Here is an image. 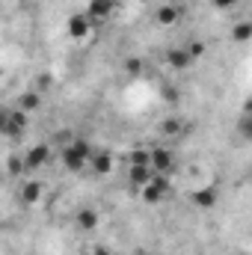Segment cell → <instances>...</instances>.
Segmentation results:
<instances>
[{
  "label": "cell",
  "mask_w": 252,
  "mask_h": 255,
  "mask_svg": "<svg viewBox=\"0 0 252 255\" xmlns=\"http://www.w3.org/2000/svg\"><path fill=\"white\" fill-rule=\"evenodd\" d=\"M18 107H21L24 113H33V110H39V107H42V92H36V89H27V92H21V95H18Z\"/></svg>",
  "instance_id": "15"
},
{
  "label": "cell",
  "mask_w": 252,
  "mask_h": 255,
  "mask_svg": "<svg viewBox=\"0 0 252 255\" xmlns=\"http://www.w3.org/2000/svg\"><path fill=\"white\" fill-rule=\"evenodd\" d=\"M187 51H190V57H193V60H199V57L205 54V42H190Z\"/></svg>",
  "instance_id": "23"
},
{
  "label": "cell",
  "mask_w": 252,
  "mask_h": 255,
  "mask_svg": "<svg viewBox=\"0 0 252 255\" xmlns=\"http://www.w3.org/2000/svg\"><path fill=\"white\" fill-rule=\"evenodd\" d=\"M27 169V163H24V157H18V154H12L9 160H6V172L9 175H21Z\"/></svg>",
  "instance_id": "21"
},
{
  "label": "cell",
  "mask_w": 252,
  "mask_h": 255,
  "mask_svg": "<svg viewBox=\"0 0 252 255\" xmlns=\"http://www.w3.org/2000/svg\"><path fill=\"white\" fill-rule=\"evenodd\" d=\"M92 151H95V148H92V145H89L86 139H80V136H77V139H71V142H68L65 148H60L63 166H65V169H71V172H80V169H83V166L89 163Z\"/></svg>",
  "instance_id": "1"
},
{
  "label": "cell",
  "mask_w": 252,
  "mask_h": 255,
  "mask_svg": "<svg viewBox=\"0 0 252 255\" xmlns=\"http://www.w3.org/2000/svg\"><path fill=\"white\" fill-rule=\"evenodd\" d=\"M139 255H151V253H139Z\"/></svg>",
  "instance_id": "28"
},
{
  "label": "cell",
  "mask_w": 252,
  "mask_h": 255,
  "mask_svg": "<svg viewBox=\"0 0 252 255\" xmlns=\"http://www.w3.org/2000/svg\"><path fill=\"white\" fill-rule=\"evenodd\" d=\"M89 166H92V172L95 175H110L113 172V154L107 151V148H95L92 151V157H89Z\"/></svg>",
  "instance_id": "8"
},
{
  "label": "cell",
  "mask_w": 252,
  "mask_h": 255,
  "mask_svg": "<svg viewBox=\"0 0 252 255\" xmlns=\"http://www.w3.org/2000/svg\"><path fill=\"white\" fill-rule=\"evenodd\" d=\"M18 196H21V202H24V205H36V202H39V199L45 196V184H42V181H33V178H30V181H24V184H21Z\"/></svg>",
  "instance_id": "13"
},
{
  "label": "cell",
  "mask_w": 252,
  "mask_h": 255,
  "mask_svg": "<svg viewBox=\"0 0 252 255\" xmlns=\"http://www.w3.org/2000/svg\"><path fill=\"white\" fill-rule=\"evenodd\" d=\"M130 163H136V166H151V148H133V151H130Z\"/></svg>",
  "instance_id": "19"
},
{
  "label": "cell",
  "mask_w": 252,
  "mask_h": 255,
  "mask_svg": "<svg viewBox=\"0 0 252 255\" xmlns=\"http://www.w3.org/2000/svg\"><path fill=\"white\" fill-rule=\"evenodd\" d=\"M211 3H214L217 9H232V6H238L241 0H211Z\"/></svg>",
  "instance_id": "24"
},
{
  "label": "cell",
  "mask_w": 252,
  "mask_h": 255,
  "mask_svg": "<svg viewBox=\"0 0 252 255\" xmlns=\"http://www.w3.org/2000/svg\"><path fill=\"white\" fill-rule=\"evenodd\" d=\"M181 130H184V122L175 119V116H166V119L157 122V133H160V136H178Z\"/></svg>",
  "instance_id": "16"
},
{
  "label": "cell",
  "mask_w": 252,
  "mask_h": 255,
  "mask_svg": "<svg viewBox=\"0 0 252 255\" xmlns=\"http://www.w3.org/2000/svg\"><path fill=\"white\" fill-rule=\"evenodd\" d=\"M51 89V74H36V92Z\"/></svg>",
  "instance_id": "22"
},
{
  "label": "cell",
  "mask_w": 252,
  "mask_h": 255,
  "mask_svg": "<svg viewBox=\"0 0 252 255\" xmlns=\"http://www.w3.org/2000/svg\"><path fill=\"white\" fill-rule=\"evenodd\" d=\"M92 18L86 15V12H74V15H68V21H65V33L71 36V39H86L89 33H92Z\"/></svg>",
  "instance_id": "4"
},
{
  "label": "cell",
  "mask_w": 252,
  "mask_h": 255,
  "mask_svg": "<svg viewBox=\"0 0 252 255\" xmlns=\"http://www.w3.org/2000/svg\"><path fill=\"white\" fill-rule=\"evenodd\" d=\"M98 223H101V214H98L95 208H80V211L74 214V226H77L80 232H95Z\"/></svg>",
  "instance_id": "10"
},
{
  "label": "cell",
  "mask_w": 252,
  "mask_h": 255,
  "mask_svg": "<svg viewBox=\"0 0 252 255\" xmlns=\"http://www.w3.org/2000/svg\"><path fill=\"white\" fill-rule=\"evenodd\" d=\"M190 202H193L196 208H214V205L220 202V190H217L214 184H208V187H199V190L190 193Z\"/></svg>",
  "instance_id": "9"
},
{
  "label": "cell",
  "mask_w": 252,
  "mask_h": 255,
  "mask_svg": "<svg viewBox=\"0 0 252 255\" xmlns=\"http://www.w3.org/2000/svg\"><path fill=\"white\" fill-rule=\"evenodd\" d=\"M27 113L21 110V107H12V110H3V116H0V130H3V136H18V133H24V128H27Z\"/></svg>",
  "instance_id": "2"
},
{
  "label": "cell",
  "mask_w": 252,
  "mask_h": 255,
  "mask_svg": "<svg viewBox=\"0 0 252 255\" xmlns=\"http://www.w3.org/2000/svg\"><path fill=\"white\" fill-rule=\"evenodd\" d=\"M92 255H116L113 250H107V247H95V253Z\"/></svg>",
  "instance_id": "25"
},
{
  "label": "cell",
  "mask_w": 252,
  "mask_h": 255,
  "mask_svg": "<svg viewBox=\"0 0 252 255\" xmlns=\"http://www.w3.org/2000/svg\"><path fill=\"white\" fill-rule=\"evenodd\" d=\"M232 39L235 42H250L252 39V21H241L232 27Z\"/></svg>",
  "instance_id": "17"
},
{
  "label": "cell",
  "mask_w": 252,
  "mask_h": 255,
  "mask_svg": "<svg viewBox=\"0 0 252 255\" xmlns=\"http://www.w3.org/2000/svg\"><path fill=\"white\" fill-rule=\"evenodd\" d=\"M151 178H154V169H151V166H136V163L127 166V181H130L136 190H142Z\"/></svg>",
  "instance_id": "11"
},
{
  "label": "cell",
  "mask_w": 252,
  "mask_h": 255,
  "mask_svg": "<svg viewBox=\"0 0 252 255\" xmlns=\"http://www.w3.org/2000/svg\"><path fill=\"white\" fill-rule=\"evenodd\" d=\"M48 160H51V145L48 142H36V145H30L24 151L27 169H42V166H48Z\"/></svg>",
  "instance_id": "5"
},
{
  "label": "cell",
  "mask_w": 252,
  "mask_h": 255,
  "mask_svg": "<svg viewBox=\"0 0 252 255\" xmlns=\"http://www.w3.org/2000/svg\"><path fill=\"white\" fill-rule=\"evenodd\" d=\"M142 71H145L142 57H125V74L127 77H142Z\"/></svg>",
  "instance_id": "18"
},
{
  "label": "cell",
  "mask_w": 252,
  "mask_h": 255,
  "mask_svg": "<svg viewBox=\"0 0 252 255\" xmlns=\"http://www.w3.org/2000/svg\"><path fill=\"white\" fill-rule=\"evenodd\" d=\"M18 3H30V0H18Z\"/></svg>",
  "instance_id": "27"
},
{
  "label": "cell",
  "mask_w": 252,
  "mask_h": 255,
  "mask_svg": "<svg viewBox=\"0 0 252 255\" xmlns=\"http://www.w3.org/2000/svg\"><path fill=\"white\" fill-rule=\"evenodd\" d=\"M172 166H175L172 151H169V148H163V145H154V148H151V169H154L157 175H169V172H172Z\"/></svg>",
  "instance_id": "6"
},
{
  "label": "cell",
  "mask_w": 252,
  "mask_h": 255,
  "mask_svg": "<svg viewBox=\"0 0 252 255\" xmlns=\"http://www.w3.org/2000/svg\"><path fill=\"white\" fill-rule=\"evenodd\" d=\"M238 133H241L244 139H252V110H244V116H241V122H238Z\"/></svg>",
  "instance_id": "20"
},
{
  "label": "cell",
  "mask_w": 252,
  "mask_h": 255,
  "mask_svg": "<svg viewBox=\"0 0 252 255\" xmlns=\"http://www.w3.org/2000/svg\"><path fill=\"white\" fill-rule=\"evenodd\" d=\"M139 196H142L145 205H157V202H163V199L169 196V175H157V172H154V178L139 190Z\"/></svg>",
  "instance_id": "3"
},
{
  "label": "cell",
  "mask_w": 252,
  "mask_h": 255,
  "mask_svg": "<svg viewBox=\"0 0 252 255\" xmlns=\"http://www.w3.org/2000/svg\"><path fill=\"white\" fill-rule=\"evenodd\" d=\"M178 18H181V9L172 6V3H163V6H157V12H154V21H157L160 27H172V24H178Z\"/></svg>",
  "instance_id": "14"
},
{
  "label": "cell",
  "mask_w": 252,
  "mask_h": 255,
  "mask_svg": "<svg viewBox=\"0 0 252 255\" xmlns=\"http://www.w3.org/2000/svg\"><path fill=\"white\" fill-rule=\"evenodd\" d=\"M166 63L172 65L175 71H187L190 65L196 63V60L190 57L187 48H169V51H166Z\"/></svg>",
  "instance_id": "12"
},
{
  "label": "cell",
  "mask_w": 252,
  "mask_h": 255,
  "mask_svg": "<svg viewBox=\"0 0 252 255\" xmlns=\"http://www.w3.org/2000/svg\"><path fill=\"white\" fill-rule=\"evenodd\" d=\"M232 255H247V253H232Z\"/></svg>",
  "instance_id": "26"
},
{
  "label": "cell",
  "mask_w": 252,
  "mask_h": 255,
  "mask_svg": "<svg viewBox=\"0 0 252 255\" xmlns=\"http://www.w3.org/2000/svg\"><path fill=\"white\" fill-rule=\"evenodd\" d=\"M113 9H119V0H89V3H86V15H89L95 24L104 21V18H110Z\"/></svg>",
  "instance_id": "7"
}]
</instances>
